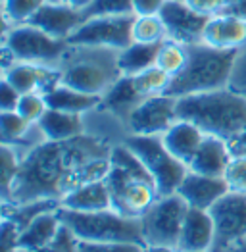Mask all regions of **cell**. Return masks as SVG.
<instances>
[{
	"mask_svg": "<svg viewBox=\"0 0 246 252\" xmlns=\"http://www.w3.org/2000/svg\"><path fill=\"white\" fill-rule=\"evenodd\" d=\"M4 79L20 94H27V93L46 94L50 89L62 83V73L42 63L14 62L10 67L4 69Z\"/></svg>",
	"mask_w": 246,
	"mask_h": 252,
	"instance_id": "5bb4252c",
	"label": "cell"
},
{
	"mask_svg": "<svg viewBox=\"0 0 246 252\" xmlns=\"http://www.w3.org/2000/svg\"><path fill=\"white\" fill-rule=\"evenodd\" d=\"M60 2H63V4H67V6H73V8H77V10H87L89 6H91V2L92 0H60Z\"/></svg>",
	"mask_w": 246,
	"mask_h": 252,
	"instance_id": "b9f144b4",
	"label": "cell"
},
{
	"mask_svg": "<svg viewBox=\"0 0 246 252\" xmlns=\"http://www.w3.org/2000/svg\"><path fill=\"white\" fill-rule=\"evenodd\" d=\"M210 214L215 221V245L219 249L246 239V192L229 190L210 208Z\"/></svg>",
	"mask_w": 246,
	"mask_h": 252,
	"instance_id": "7c38bea8",
	"label": "cell"
},
{
	"mask_svg": "<svg viewBox=\"0 0 246 252\" xmlns=\"http://www.w3.org/2000/svg\"><path fill=\"white\" fill-rule=\"evenodd\" d=\"M144 252H181L179 249L171 247H144Z\"/></svg>",
	"mask_w": 246,
	"mask_h": 252,
	"instance_id": "ee69618b",
	"label": "cell"
},
{
	"mask_svg": "<svg viewBox=\"0 0 246 252\" xmlns=\"http://www.w3.org/2000/svg\"><path fill=\"white\" fill-rule=\"evenodd\" d=\"M227 87L231 91H235L237 94L246 98V44L243 48H239V52H237V58H235V63H233Z\"/></svg>",
	"mask_w": 246,
	"mask_h": 252,
	"instance_id": "d590c367",
	"label": "cell"
},
{
	"mask_svg": "<svg viewBox=\"0 0 246 252\" xmlns=\"http://www.w3.org/2000/svg\"><path fill=\"white\" fill-rule=\"evenodd\" d=\"M62 208L75 212H98L112 208V192L106 179L85 183L60 198Z\"/></svg>",
	"mask_w": 246,
	"mask_h": 252,
	"instance_id": "ffe728a7",
	"label": "cell"
},
{
	"mask_svg": "<svg viewBox=\"0 0 246 252\" xmlns=\"http://www.w3.org/2000/svg\"><path fill=\"white\" fill-rule=\"evenodd\" d=\"M4 48L12 52L16 62L50 65L62 62L69 48V42L44 33L33 23H20L6 31Z\"/></svg>",
	"mask_w": 246,
	"mask_h": 252,
	"instance_id": "ba28073f",
	"label": "cell"
},
{
	"mask_svg": "<svg viewBox=\"0 0 246 252\" xmlns=\"http://www.w3.org/2000/svg\"><path fill=\"white\" fill-rule=\"evenodd\" d=\"M106 183L112 192V208L127 218H143L160 196L152 175L125 143L112 148Z\"/></svg>",
	"mask_w": 246,
	"mask_h": 252,
	"instance_id": "7a4b0ae2",
	"label": "cell"
},
{
	"mask_svg": "<svg viewBox=\"0 0 246 252\" xmlns=\"http://www.w3.org/2000/svg\"><path fill=\"white\" fill-rule=\"evenodd\" d=\"M133 21L135 14L87 18L67 42L73 46H104L123 50L133 42Z\"/></svg>",
	"mask_w": 246,
	"mask_h": 252,
	"instance_id": "9c48e42d",
	"label": "cell"
},
{
	"mask_svg": "<svg viewBox=\"0 0 246 252\" xmlns=\"http://www.w3.org/2000/svg\"><path fill=\"white\" fill-rule=\"evenodd\" d=\"M164 42V41H162ZM162 42H131L129 46H125L123 50L118 52V67L122 75H139L141 71L156 65L158 58V50Z\"/></svg>",
	"mask_w": 246,
	"mask_h": 252,
	"instance_id": "cb8c5ba5",
	"label": "cell"
},
{
	"mask_svg": "<svg viewBox=\"0 0 246 252\" xmlns=\"http://www.w3.org/2000/svg\"><path fill=\"white\" fill-rule=\"evenodd\" d=\"M87 20L83 10H77L73 6H67L60 0H46L37 14L31 18L29 23L37 25L44 33L56 37V39H69Z\"/></svg>",
	"mask_w": 246,
	"mask_h": 252,
	"instance_id": "4fadbf2b",
	"label": "cell"
},
{
	"mask_svg": "<svg viewBox=\"0 0 246 252\" xmlns=\"http://www.w3.org/2000/svg\"><path fill=\"white\" fill-rule=\"evenodd\" d=\"M85 18L94 16H127L133 14V0H92L83 12Z\"/></svg>",
	"mask_w": 246,
	"mask_h": 252,
	"instance_id": "d6a6232c",
	"label": "cell"
},
{
	"mask_svg": "<svg viewBox=\"0 0 246 252\" xmlns=\"http://www.w3.org/2000/svg\"><path fill=\"white\" fill-rule=\"evenodd\" d=\"M48 110L46 104V98L42 93H27V94H21L20 104L16 108V112L21 114L29 124L37 126L41 122V118L44 116V112Z\"/></svg>",
	"mask_w": 246,
	"mask_h": 252,
	"instance_id": "1f68e13d",
	"label": "cell"
},
{
	"mask_svg": "<svg viewBox=\"0 0 246 252\" xmlns=\"http://www.w3.org/2000/svg\"><path fill=\"white\" fill-rule=\"evenodd\" d=\"M125 145L141 158L144 168L152 175L160 196L177 192L188 173V166L167 150L160 135H131L125 139Z\"/></svg>",
	"mask_w": 246,
	"mask_h": 252,
	"instance_id": "8992f818",
	"label": "cell"
},
{
	"mask_svg": "<svg viewBox=\"0 0 246 252\" xmlns=\"http://www.w3.org/2000/svg\"><path fill=\"white\" fill-rule=\"evenodd\" d=\"M33 124H29L21 114L14 112H2L0 114V133H2V145L16 147L21 141H25L29 129Z\"/></svg>",
	"mask_w": 246,
	"mask_h": 252,
	"instance_id": "f1b7e54d",
	"label": "cell"
},
{
	"mask_svg": "<svg viewBox=\"0 0 246 252\" xmlns=\"http://www.w3.org/2000/svg\"><path fill=\"white\" fill-rule=\"evenodd\" d=\"M160 16L165 23L167 39L181 42L184 46L202 42L210 16L194 10L186 0H167Z\"/></svg>",
	"mask_w": 246,
	"mask_h": 252,
	"instance_id": "8fae6325",
	"label": "cell"
},
{
	"mask_svg": "<svg viewBox=\"0 0 246 252\" xmlns=\"http://www.w3.org/2000/svg\"><path fill=\"white\" fill-rule=\"evenodd\" d=\"M179 120L177 98L169 94H156L144 98L129 116V129L133 135H164Z\"/></svg>",
	"mask_w": 246,
	"mask_h": 252,
	"instance_id": "30bf717a",
	"label": "cell"
},
{
	"mask_svg": "<svg viewBox=\"0 0 246 252\" xmlns=\"http://www.w3.org/2000/svg\"><path fill=\"white\" fill-rule=\"evenodd\" d=\"M227 192H229V185L223 177L202 175L190 169L177 189V194L190 208H200V210H210Z\"/></svg>",
	"mask_w": 246,
	"mask_h": 252,
	"instance_id": "9a60e30c",
	"label": "cell"
},
{
	"mask_svg": "<svg viewBox=\"0 0 246 252\" xmlns=\"http://www.w3.org/2000/svg\"><path fill=\"white\" fill-rule=\"evenodd\" d=\"M62 223L77 237V241L91 243H141L143 225L141 218H127L114 208L98 212H75L58 208Z\"/></svg>",
	"mask_w": 246,
	"mask_h": 252,
	"instance_id": "5b68a950",
	"label": "cell"
},
{
	"mask_svg": "<svg viewBox=\"0 0 246 252\" xmlns=\"http://www.w3.org/2000/svg\"><path fill=\"white\" fill-rule=\"evenodd\" d=\"M223 179L233 192H246V154H233Z\"/></svg>",
	"mask_w": 246,
	"mask_h": 252,
	"instance_id": "836d02e7",
	"label": "cell"
},
{
	"mask_svg": "<svg viewBox=\"0 0 246 252\" xmlns=\"http://www.w3.org/2000/svg\"><path fill=\"white\" fill-rule=\"evenodd\" d=\"M62 229V220L56 210H48L33 218L20 233L18 249L21 251H41L50 245Z\"/></svg>",
	"mask_w": 246,
	"mask_h": 252,
	"instance_id": "44dd1931",
	"label": "cell"
},
{
	"mask_svg": "<svg viewBox=\"0 0 246 252\" xmlns=\"http://www.w3.org/2000/svg\"><path fill=\"white\" fill-rule=\"evenodd\" d=\"M133 79H135V87H137V91L141 93L143 98L156 96V94H165L167 87L171 83V75H167L158 65H152V67L144 69L139 75H135Z\"/></svg>",
	"mask_w": 246,
	"mask_h": 252,
	"instance_id": "83f0119b",
	"label": "cell"
},
{
	"mask_svg": "<svg viewBox=\"0 0 246 252\" xmlns=\"http://www.w3.org/2000/svg\"><path fill=\"white\" fill-rule=\"evenodd\" d=\"M206 133L198 126H194L192 122L186 120H177L173 126L169 127L162 135V141L167 147V150L181 160L183 164H190L192 156L196 154V150L200 148L204 141Z\"/></svg>",
	"mask_w": 246,
	"mask_h": 252,
	"instance_id": "d6986e66",
	"label": "cell"
},
{
	"mask_svg": "<svg viewBox=\"0 0 246 252\" xmlns=\"http://www.w3.org/2000/svg\"><path fill=\"white\" fill-rule=\"evenodd\" d=\"M194 10L208 14V16H214V14H219V12H225L231 4H235L237 0H186Z\"/></svg>",
	"mask_w": 246,
	"mask_h": 252,
	"instance_id": "74e56055",
	"label": "cell"
},
{
	"mask_svg": "<svg viewBox=\"0 0 246 252\" xmlns=\"http://www.w3.org/2000/svg\"><path fill=\"white\" fill-rule=\"evenodd\" d=\"M212 245H215V221L210 210L188 206L177 249L181 252H208Z\"/></svg>",
	"mask_w": 246,
	"mask_h": 252,
	"instance_id": "e0dca14e",
	"label": "cell"
},
{
	"mask_svg": "<svg viewBox=\"0 0 246 252\" xmlns=\"http://www.w3.org/2000/svg\"><path fill=\"white\" fill-rule=\"evenodd\" d=\"M202 42L221 50L243 48L246 44V20L231 12H219L210 16L202 35Z\"/></svg>",
	"mask_w": 246,
	"mask_h": 252,
	"instance_id": "2e32d148",
	"label": "cell"
},
{
	"mask_svg": "<svg viewBox=\"0 0 246 252\" xmlns=\"http://www.w3.org/2000/svg\"><path fill=\"white\" fill-rule=\"evenodd\" d=\"M118 52L120 50L104 46L69 44L60 62L62 83L89 94L104 96L122 75L118 67Z\"/></svg>",
	"mask_w": 246,
	"mask_h": 252,
	"instance_id": "277c9868",
	"label": "cell"
},
{
	"mask_svg": "<svg viewBox=\"0 0 246 252\" xmlns=\"http://www.w3.org/2000/svg\"><path fill=\"white\" fill-rule=\"evenodd\" d=\"M77 252H144L141 243H91L79 241Z\"/></svg>",
	"mask_w": 246,
	"mask_h": 252,
	"instance_id": "e575fe53",
	"label": "cell"
},
{
	"mask_svg": "<svg viewBox=\"0 0 246 252\" xmlns=\"http://www.w3.org/2000/svg\"><path fill=\"white\" fill-rule=\"evenodd\" d=\"M237 52L239 50L214 48L206 42H196L186 46V54H188L186 63L181 69V73L171 77V83L167 87L165 94L181 98L188 94L225 89L229 85Z\"/></svg>",
	"mask_w": 246,
	"mask_h": 252,
	"instance_id": "3957f363",
	"label": "cell"
},
{
	"mask_svg": "<svg viewBox=\"0 0 246 252\" xmlns=\"http://www.w3.org/2000/svg\"><path fill=\"white\" fill-rule=\"evenodd\" d=\"M167 39L165 23L160 14L156 16H135L133 21V41L135 42H162Z\"/></svg>",
	"mask_w": 246,
	"mask_h": 252,
	"instance_id": "4316f807",
	"label": "cell"
},
{
	"mask_svg": "<svg viewBox=\"0 0 246 252\" xmlns=\"http://www.w3.org/2000/svg\"><path fill=\"white\" fill-rule=\"evenodd\" d=\"M186 46L181 42H175L171 39H165L160 44V50H158V58H156V65L160 69H164L167 75L175 77L177 73H181V69L186 63Z\"/></svg>",
	"mask_w": 246,
	"mask_h": 252,
	"instance_id": "484cf974",
	"label": "cell"
},
{
	"mask_svg": "<svg viewBox=\"0 0 246 252\" xmlns=\"http://www.w3.org/2000/svg\"><path fill=\"white\" fill-rule=\"evenodd\" d=\"M233 158L231 147L227 145L223 139L206 135L200 148L192 156L188 169L202 173V175H212V177H223L225 169Z\"/></svg>",
	"mask_w": 246,
	"mask_h": 252,
	"instance_id": "ac0fdd59",
	"label": "cell"
},
{
	"mask_svg": "<svg viewBox=\"0 0 246 252\" xmlns=\"http://www.w3.org/2000/svg\"><path fill=\"white\" fill-rule=\"evenodd\" d=\"M225 252H246V239H241V241H235L231 243L229 247L223 249Z\"/></svg>",
	"mask_w": 246,
	"mask_h": 252,
	"instance_id": "7bdbcfd3",
	"label": "cell"
},
{
	"mask_svg": "<svg viewBox=\"0 0 246 252\" xmlns=\"http://www.w3.org/2000/svg\"><path fill=\"white\" fill-rule=\"evenodd\" d=\"M77 243H79L77 237L69 231V227H65L62 223V229L56 235V239L50 245H46L44 249H41V251H21V249H18L16 252H77Z\"/></svg>",
	"mask_w": 246,
	"mask_h": 252,
	"instance_id": "8d00e7d4",
	"label": "cell"
},
{
	"mask_svg": "<svg viewBox=\"0 0 246 252\" xmlns=\"http://www.w3.org/2000/svg\"><path fill=\"white\" fill-rule=\"evenodd\" d=\"M46 0H4V18L14 25L29 23Z\"/></svg>",
	"mask_w": 246,
	"mask_h": 252,
	"instance_id": "4dcf8cb0",
	"label": "cell"
},
{
	"mask_svg": "<svg viewBox=\"0 0 246 252\" xmlns=\"http://www.w3.org/2000/svg\"><path fill=\"white\" fill-rule=\"evenodd\" d=\"M39 131L46 141H69L83 135V120L81 114L62 112L48 108L37 124Z\"/></svg>",
	"mask_w": 246,
	"mask_h": 252,
	"instance_id": "7402d4cb",
	"label": "cell"
},
{
	"mask_svg": "<svg viewBox=\"0 0 246 252\" xmlns=\"http://www.w3.org/2000/svg\"><path fill=\"white\" fill-rule=\"evenodd\" d=\"M20 93L6 79H2V85H0V110L2 112H14L20 104Z\"/></svg>",
	"mask_w": 246,
	"mask_h": 252,
	"instance_id": "f35d334b",
	"label": "cell"
},
{
	"mask_svg": "<svg viewBox=\"0 0 246 252\" xmlns=\"http://www.w3.org/2000/svg\"><path fill=\"white\" fill-rule=\"evenodd\" d=\"M144 98L135 87V79L131 75H120L116 83L112 85L106 94L102 96L104 106L120 116H129L137 106L143 102Z\"/></svg>",
	"mask_w": 246,
	"mask_h": 252,
	"instance_id": "d4e9b609",
	"label": "cell"
},
{
	"mask_svg": "<svg viewBox=\"0 0 246 252\" xmlns=\"http://www.w3.org/2000/svg\"><path fill=\"white\" fill-rule=\"evenodd\" d=\"M167 0H133L135 16H156L162 12Z\"/></svg>",
	"mask_w": 246,
	"mask_h": 252,
	"instance_id": "ab89813d",
	"label": "cell"
},
{
	"mask_svg": "<svg viewBox=\"0 0 246 252\" xmlns=\"http://www.w3.org/2000/svg\"><path fill=\"white\" fill-rule=\"evenodd\" d=\"M44 98H46L48 108L62 110V112H71V114H85V112L92 110L94 106L102 102V96H98V94H89V93L77 91V89L63 83L50 89L44 94Z\"/></svg>",
	"mask_w": 246,
	"mask_h": 252,
	"instance_id": "603a6c76",
	"label": "cell"
},
{
	"mask_svg": "<svg viewBox=\"0 0 246 252\" xmlns=\"http://www.w3.org/2000/svg\"><path fill=\"white\" fill-rule=\"evenodd\" d=\"M110 145L96 137L79 135L69 141H46L21 158L20 173L6 202L23 204L33 200H60L75 189L77 171L91 160L108 158Z\"/></svg>",
	"mask_w": 246,
	"mask_h": 252,
	"instance_id": "6da1fadb",
	"label": "cell"
},
{
	"mask_svg": "<svg viewBox=\"0 0 246 252\" xmlns=\"http://www.w3.org/2000/svg\"><path fill=\"white\" fill-rule=\"evenodd\" d=\"M225 12H231V14H235V16L246 20V0H237L235 4H231V6L227 8Z\"/></svg>",
	"mask_w": 246,
	"mask_h": 252,
	"instance_id": "60d3db41",
	"label": "cell"
},
{
	"mask_svg": "<svg viewBox=\"0 0 246 252\" xmlns=\"http://www.w3.org/2000/svg\"><path fill=\"white\" fill-rule=\"evenodd\" d=\"M0 162H2V198L4 202L10 198V192L14 187V181L20 173L21 158L16 152V147L2 145L0 148Z\"/></svg>",
	"mask_w": 246,
	"mask_h": 252,
	"instance_id": "f546056e",
	"label": "cell"
},
{
	"mask_svg": "<svg viewBox=\"0 0 246 252\" xmlns=\"http://www.w3.org/2000/svg\"><path fill=\"white\" fill-rule=\"evenodd\" d=\"M186 212H188V204L177 192L158 196L156 202L141 218L144 247L177 249Z\"/></svg>",
	"mask_w": 246,
	"mask_h": 252,
	"instance_id": "52a82bcc",
	"label": "cell"
}]
</instances>
